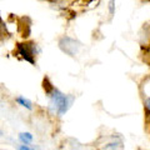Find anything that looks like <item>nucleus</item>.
<instances>
[{"mask_svg":"<svg viewBox=\"0 0 150 150\" xmlns=\"http://www.w3.org/2000/svg\"><path fill=\"white\" fill-rule=\"evenodd\" d=\"M43 89L46 98L49 100L48 109L55 116H63L69 111L74 101V98L63 93L60 89L55 88V85L50 81L49 78H45L43 81Z\"/></svg>","mask_w":150,"mask_h":150,"instance_id":"1","label":"nucleus"},{"mask_svg":"<svg viewBox=\"0 0 150 150\" xmlns=\"http://www.w3.org/2000/svg\"><path fill=\"white\" fill-rule=\"evenodd\" d=\"M15 54L23 60L30 63L31 65L36 64V44L34 41H24V43H19L16 45Z\"/></svg>","mask_w":150,"mask_h":150,"instance_id":"2","label":"nucleus"},{"mask_svg":"<svg viewBox=\"0 0 150 150\" xmlns=\"http://www.w3.org/2000/svg\"><path fill=\"white\" fill-rule=\"evenodd\" d=\"M14 100H15L16 104L20 106V108H23V109H26V110H29V111H31L33 109H34L33 101L30 99H28V98H25L24 95H18Z\"/></svg>","mask_w":150,"mask_h":150,"instance_id":"3","label":"nucleus"},{"mask_svg":"<svg viewBox=\"0 0 150 150\" xmlns=\"http://www.w3.org/2000/svg\"><path fill=\"white\" fill-rule=\"evenodd\" d=\"M18 140L20 144H25V145H31L34 143V135L30 131H21L18 134Z\"/></svg>","mask_w":150,"mask_h":150,"instance_id":"4","label":"nucleus"},{"mask_svg":"<svg viewBox=\"0 0 150 150\" xmlns=\"http://www.w3.org/2000/svg\"><path fill=\"white\" fill-rule=\"evenodd\" d=\"M143 101V106H144V111L148 116H150V96H144L142 98Z\"/></svg>","mask_w":150,"mask_h":150,"instance_id":"5","label":"nucleus"},{"mask_svg":"<svg viewBox=\"0 0 150 150\" xmlns=\"http://www.w3.org/2000/svg\"><path fill=\"white\" fill-rule=\"evenodd\" d=\"M16 150H35L34 146H31V145H25V144H20L16 145Z\"/></svg>","mask_w":150,"mask_h":150,"instance_id":"6","label":"nucleus"},{"mask_svg":"<svg viewBox=\"0 0 150 150\" xmlns=\"http://www.w3.org/2000/svg\"><path fill=\"white\" fill-rule=\"evenodd\" d=\"M115 0H110L109 1V5H108V8H109V13L110 14H114L115 13Z\"/></svg>","mask_w":150,"mask_h":150,"instance_id":"7","label":"nucleus"},{"mask_svg":"<svg viewBox=\"0 0 150 150\" xmlns=\"http://www.w3.org/2000/svg\"><path fill=\"white\" fill-rule=\"evenodd\" d=\"M51 1H63V0H51Z\"/></svg>","mask_w":150,"mask_h":150,"instance_id":"8","label":"nucleus"},{"mask_svg":"<svg viewBox=\"0 0 150 150\" xmlns=\"http://www.w3.org/2000/svg\"><path fill=\"white\" fill-rule=\"evenodd\" d=\"M0 137H3V131L1 130H0Z\"/></svg>","mask_w":150,"mask_h":150,"instance_id":"9","label":"nucleus"},{"mask_svg":"<svg viewBox=\"0 0 150 150\" xmlns=\"http://www.w3.org/2000/svg\"><path fill=\"white\" fill-rule=\"evenodd\" d=\"M0 150H8V149H0Z\"/></svg>","mask_w":150,"mask_h":150,"instance_id":"10","label":"nucleus"},{"mask_svg":"<svg viewBox=\"0 0 150 150\" xmlns=\"http://www.w3.org/2000/svg\"><path fill=\"white\" fill-rule=\"evenodd\" d=\"M0 23H1V19H0Z\"/></svg>","mask_w":150,"mask_h":150,"instance_id":"11","label":"nucleus"}]
</instances>
